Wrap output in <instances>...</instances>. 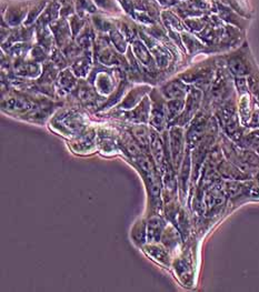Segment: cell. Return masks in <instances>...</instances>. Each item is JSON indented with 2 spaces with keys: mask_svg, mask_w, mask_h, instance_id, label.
Instances as JSON below:
<instances>
[{
  "mask_svg": "<svg viewBox=\"0 0 259 292\" xmlns=\"http://www.w3.org/2000/svg\"><path fill=\"white\" fill-rule=\"evenodd\" d=\"M183 134H181L180 129H173L170 132V155H172L173 162L176 166V168L178 167L179 162L181 160V155H183Z\"/></svg>",
  "mask_w": 259,
  "mask_h": 292,
  "instance_id": "cell-1",
  "label": "cell"
},
{
  "mask_svg": "<svg viewBox=\"0 0 259 292\" xmlns=\"http://www.w3.org/2000/svg\"><path fill=\"white\" fill-rule=\"evenodd\" d=\"M166 228L165 221L160 217L154 216L148 220L147 225V239L149 243H156L160 241L161 235Z\"/></svg>",
  "mask_w": 259,
  "mask_h": 292,
  "instance_id": "cell-2",
  "label": "cell"
},
{
  "mask_svg": "<svg viewBox=\"0 0 259 292\" xmlns=\"http://www.w3.org/2000/svg\"><path fill=\"white\" fill-rule=\"evenodd\" d=\"M150 150H152L153 157L155 159V161L158 166H162L165 165V158H166V154L165 153V148L164 145H162L160 138L158 137V135L155 131H152V135H150Z\"/></svg>",
  "mask_w": 259,
  "mask_h": 292,
  "instance_id": "cell-3",
  "label": "cell"
},
{
  "mask_svg": "<svg viewBox=\"0 0 259 292\" xmlns=\"http://www.w3.org/2000/svg\"><path fill=\"white\" fill-rule=\"evenodd\" d=\"M145 250L156 261L165 264V266H168L169 264V255L167 252V249L160 246H156V244H149V246L145 247Z\"/></svg>",
  "mask_w": 259,
  "mask_h": 292,
  "instance_id": "cell-4",
  "label": "cell"
},
{
  "mask_svg": "<svg viewBox=\"0 0 259 292\" xmlns=\"http://www.w3.org/2000/svg\"><path fill=\"white\" fill-rule=\"evenodd\" d=\"M135 160H136L138 168L141 171V173L144 174L145 178L156 174V168H155L154 162L148 155H139V157L135 158Z\"/></svg>",
  "mask_w": 259,
  "mask_h": 292,
  "instance_id": "cell-5",
  "label": "cell"
},
{
  "mask_svg": "<svg viewBox=\"0 0 259 292\" xmlns=\"http://www.w3.org/2000/svg\"><path fill=\"white\" fill-rule=\"evenodd\" d=\"M162 243H164V246L167 249H172L175 248L177 246V243H178V233H177V230L172 225H169V227H166L164 232H162L161 235V239Z\"/></svg>",
  "mask_w": 259,
  "mask_h": 292,
  "instance_id": "cell-6",
  "label": "cell"
},
{
  "mask_svg": "<svg viewBox=\"0 0 259 292\" xmlns=\"http://www.w3.org/2000/svg\"><path fill=\"white\" fill-rule=\"evenodd\" d=\"M133 137L140 147H148L150 145V135L148 128L145 126H136L133 128Z\"/></svg>",
  "mask_w": 259,
  "mask_h": 292,
  "instance_id": "cell-7",
  "label": "cell"
},
{
  "mask_svg": "<svg viewBox=\"0 0 259 292\" xmlns=\"http://www.w3.org/2000/svg\"><path fill=\"white\" fill-rule=\"evenodd\" d=\"M131 236H133V239L135 240V242H137L138 244H144L146 242L147 231H146L144 221L142 220L138 221L136 225L134 227L133 231H131Z\"/></svg>",
  "mask_w": 259,
  "mask_h": 292,
  "instance_id": "cell-8",
  "label": "cell"
},
{
  "mask_svg": "<svg viewBox=\"0 0 259 292\" xmlns=\"http://www.w3.org/2000/svg\"><path fill=\"white\" fill-rule=\"evenodd\" d=\"M136 142V140H133L131 138H125L122 140V145L125 147L126 151L134 158H137L139 155H141L140 147H139V145Z\"/></svg>",
  "mask_w": 259,
  "mask_h": 292,
  "instance_id": "cell-9",
  "label": "cell"
},
{
  "mask_svg": "<svg viewBox=\"0 0 259 292\" xmlns=\"http://www.w3.org/2000/svg\"><path fill=\"white\" fill-rule=\"evenodd\" d=\"M134 50L136 52V56L140 59L145 65H150L152 64V58H150L148 52H147L146 48L142 46L140 42H135L134 44Z\"/></svg>",
  "mask_w": 259,
  "mask_h": 292,
  "instance_id": "cell-10",
  "label": "cell"
},
{
  "mask_svg": "<svg viewBox=\"0 0 259 292\" xmlns=\"http://www.w3.org/2000/svg\"><path fill=\"white\" fill-rule=\"evenodd\" d=\"M219 171L223 173L224 177L231 178V179H239L242 177V173L236 170L233 166L228 165V163H222L219 167Z\"/></svg>",
  "mask_w": 259,
  "mask_h": 292,
  "instance_id": "cell-11",
  "label": "cell"
},
{
  "mask_svg": "<svg viewBox=\"0 0 259 292\" xmlns=\"http://www.w3.org/2000/svg\"><path fill=\"white\" fill-rule=\"evenodd\" d=\"M164 182H165L166 190H168V191H173V190H175V187H176L175 174H173V171L170 166H167V169H166Z\"/></svg>",
  "mask_w": 259,
  "mask_h": 292,
  "instance_id": "cell-12",
  "label": "cell"
},
{
  "mask_svg": "<svg viewBox=\"0 0 259 292\" xmlns=\"http://www.w3.org/2000/svg\"><path fill=\"white\" fill-rule=\"evenodd\" d=\"M59 85L61 87L65 88L66 90H68V89H71L73 87V85H75V79H73L72 75L70 73V71H65L61 73L60 79H59Z\"/></svg>",
  "mask_w": 259,
  "mask_h": 292,
  "instance_id": "cell-13",
  "label": "cell"
},
{
  "mask_svg": "<svg viewBox=\"0 0 259 292\" xmlns=\"http://www.w3.org/2000/svg\"><path fill=\"white\" fill-rule=\"evenodd\" d=\"M162 92L165 93L166 97H168L170 99L176 98V97H178L181 95V90L179 88L178 85L175 84H170L168 86H166V87L162 88Z\"/></svg>",
  "mask_w": 259,
  "mask_h": 292,
  "instance_id": "cell-14",
  "label": "cell"
},
{
  "mask_svg": "<svg viewBox=\"0 0 259 292\" xmlns=\"http://www.w3.org/2000/svg\"><path fill=\"white\" fill-rule=\"evenodd\" d=\"M17 71L24 76H34L38 73L39 68H38V66H34L32 64H22L17 68Z\"/></svg>",
  "mask_w": 259,
  "mask_h": 292,
  "instance_id": "cell-15",
  "label": "cell"
},
{
  "mask_svg": "<svg viewBox=\"0 0 259 292\" xmlns=\"http://www.w3.org/2000/svg\"><path fill=\"white\" fill-rule=\"evenodd\" d=\"M181 108V103H176V101H173V103H168V115L169 118L172 119L175 117V115H177V112L180 110Z\"/></svg>",
  "mask_w": 259,
  "mask_h": 292,
  "instance_id": "cell-16",
  "label": "cell"
}]
</instances>
